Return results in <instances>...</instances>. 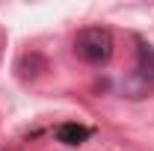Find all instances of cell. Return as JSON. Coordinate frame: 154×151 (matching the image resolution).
Masks as SVG:
<instances>
[{"mask_svg": "<svg viewBox=\"0 0 154 151\" xmlns=\"http://www.w3.org/2000/svg\"><path fill=\"white\" fill-rule=\"evenodd\" d=\"M89 136H92V131L86 125H77V122H65V125L57 128V139L65 142V145H83Z\"/></svg>", "mask_w": 154, "mask_h": 151, "instance_id": "obj_3", "label": "cell"}, {"mask_svg": "<svg viewBox=\"0 0 154 151\" xmlns=\"http://www.w3.org/2000/svg\"><path fill=\"white\" fill-rule=\"evenodd\" d=\"M113 48H116V42H113V33H110L107 27H83L74 36L77 59H83V62H89V65H104V62H110Z\"/></svg>", "mask_w": 154, "mask_h": 151, "instance_id": "obj_1", "label": "cell"}, {"mask_svg": "<svg viewBox=\"0 0 154 151\" xmlns=\"http://www.w3.org/2000/svg\"><path fill=\"white\" fill-rule=\"evenodd\" d=\"M136 74L154 86V48L145 42H136Z\"/></svg>", "mask_w": 154, "mask_h": 151, "instance_id": "obj_2", "label": "cell"}]
</instances>
